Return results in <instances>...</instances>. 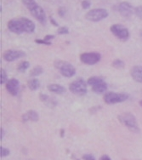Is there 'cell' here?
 <instances>
[{"mask_svg": "<svg viewBox=\"0 0 142 160\" xmlns=\"http://www.w3.org/2000/svg\"><path fill=\"white\" fill-rule=\"evenodd\" d=\"M8 29L16 34L32 33L35 31L36 26L30 19L25 17L15 18L8 22Z\"/></svg>", "mask_w": 142, "mask_h": 160, "instance_id": "cell-1", "label": "cell"}, {"mask_svg": "<svg viewBox=\"0 0 142 160\" xmlns=\"http://www.w3.org/2000/svg\"><path fill=\"white\" fill-rule=\"evenodd\" d=\"M22 3L30 11L31 15L42 25H46L47 17L44 10L35 0H22Z\"/></svg>", "mask_w": 142, "mask_h": 160, "instance_id": "cell-2", "label": "cell"}, {"mask_svg": "<svg viewBox=\"0 0 142 160\" xmlns=\"http://www.w3.org/2000/svg\"><path fill=\"white\" fill-rule=\"evenodd\" d=\"M117 119L121 123L127 127L130 131L135 133L140 132V128L135 117L131 112H124L117 116Z\"/></svg>", "mask_w": 142, "mask_h": 160, "instance_id": "cell-3", "label": "cell"}, {"mask_svg": "<svg viewBox=\"0 0 142 160\" xmlns=\"http://www.w3.org/2000/svg\"><path fill=\"white\" fill-rule=\"evenodd\" d=\"M54 66L60 71L62 76L66 78H71L76 74V69L69 62H64L61 60H56L54 62Z\"/></svg>", "mask_w": 142, "mask_h": 160, "instance_id": "cell-4", "label": "cell"}, {"mask_svg": "<svg viewBox=\"0 0 142 160\" xmlns=\"http://www.w3.org/2000/svg\"><path fill=\"white\" fill-rule=\"evenodd\" d=\"M130 96L127 93H116V92H107L105 93L103 99L104 102L108 105L117 104L127 101Z\"/></svg>", "mask_w": 142, "mask_h": 160, "instance_id": "cell-5", "label": "cell"}, {"mask_svg": "<svg viewBox=\"0 0 142 160\" xmlns=\"http://www.w3.org/2000/svg\"><path fill=\"white\" fill-rule=\"evenodd\" d=\"M88 83L83 78H77L69 84V90L75 95L84 96L87 94Z\"/></svg>", "mask_w": 142, "mask_h": 160, "instance_id": "cell-6", "label": "cell"}, {"mask_svg": "<svg viewBox=\"0 0 142 160\" xmlns=\"http://www.w3.org/2000/svg\"><path fill=\"white\" fill-rule=\"evenodd\" d=\"M109 16L108 11L105 9H94L86 13L85 18L90 22H97L105 19Z\"/></svg>", "mask_w": 142, "mask_h": 160, "instance_id": "cell-7", "label": "cell"}, {"mask_svg": "<svg viewBox=\"0 0 142 160\" xmlns=\"http://www.w3.org/2000/svg\"><path fill=\"white\" fill-rule=\"evenodd\" d=\"M110 31L115 37L121 41H127L130 38L129 29L121 24H114L111 26Z\"/></svg>", "mask_w": 142, "mask_h": 160, "instance_id": "cell-8", "label": "cell"}, {"mask_svg": "<svg viewBox=\"0 0 142 160\" xmlns=\"http://www.w3.org/2000/svg\"><path fill=\"white\" fill-rule=\"evenodd\" d=\"M101 56L99 52H85L80 55V61L84 64L95 65L100 61Z\"/></svg>", "mask_w": 142, "mask_h": 160, "instance_id": "cell-9", "label": "cell"}, {"mask_svg": "<svg viewBox=\"0 0 142 160\" xmlns=\"http://www.w3.org/2000/svg\"><path fill=\"white\" fill-rule=\"evenodd\" d=\"M26 56V53L22 50H15V49H8L5 50L3 54V58L6 62H14L18 59L23 58Z\"/></svg>", "mask_w": 142, "mask_h": 160, "instance_id": "cell-10", "label": "cell"}, {"mask_svg": "<svg viewBox=\"0 0 142 160\" xmlns=\"http://www.w3.org/2000/svg\"><path fill=\"white\" fill-rule=\"evenodd\" d=\"M117 11L120 13L121 16L125 18H129L133 15V13H135V9L129 2H122L117 5Z\"/></svg>", "mask_w": 142, "mask_h": 160, "instance_id": "cell-11", "label": "cell"}, {"mask_svg": "<svg viewBox=\"0 0 142 160\" xmlns=\"http://www.w3.org/2000/svg\"><path fill=\"white\" fill-rule=\"evenodd\" d=\"M7 91L13 96H16L20 91V82L16 78H10L6 83Z\"/></svg>", "mask_w": 142, "mask_h": 160, "instance_id": "cell-12", "label": "cell"}, {"mask_svg": "<svg viewBox=\"0 0 142 160\" xmlns=\"http://www.w3.org/2000/svg\"><path fill=\"white\" fill-rule=\"evenodd\" d=\"M39 99H40V101L43 102V104L46 105L48 108H55L57 106V101L56 100V98H54V97H51V96H49L45 95V94H43V93H41L40 95H39Z\"/></svg>", "mask_w": 142, "mask_h": 160, "instance_id": "cell-13", "label": "cell"}, {"mask_svg": "<svg viewBox=\"0 0 142 160\" xmlns=\"http://www.w3.org/2000/svg\"><path fill=\"white\" fill-rule=\"evenodd\" d=\"M130 75L135 81L142 83V66H135L130 70Z\"/></svg>", "mask_w": 142, "mask_h": 160, "instance_id": "cell-14", "label": "cell"}, {"mask_svg": "<svg viewBox=\"0 0 142 160\" xmlns=\"http://www.w3.org/2000/svg\"><path fill=\"white\" fill-rule=\"evenodd\" d=\"M22 122H27L29 120H31L32 122H37L39 119V116H38V113L37 112L34 111V110H29L26 113H24L22 115Z\"/></svg>", "mask_w": 142, "mask_h": 160, "instance_id": "cell-15", "label": "cell"}, {"mask_svg": "<svg viewBox=\"0 0 142 160\" xmlns=\"http://www.w3.org/2000/svg\"><path fill=\"white\" fill-rule=\"evenodd\" d=\"M47 89L49 91L52 93H56V94H63L66 92V89L64 87L61 85V84H57V83H51L47 86Z\"/></svg>", "mask_w": 142, "mask_h": 160, "instance_id": "cell-16", "label": "cell"}, {"mask_svg": "<svg viewBox=\"0 0 142 160\" xmlns=\"http://www.w3.org/2000/svg\"><path fill=\"white\" fill-rule=\"evenodd\" d=\"M106 89H107V83H105V81H102L95 86H92V91L96 94H102L105 92Z\"/></svg>", "mask_w": 142, "mask_h": 160, "instance_id": "cell-17", "label": "cell"}, {"mask_svg": "<svg viewBox=\"0 0 142 160\" xmlns=\"http://www.w3.org/2000/svg\"><path fill=\"white\" fill-rule=\"evenodd\" d=\"M27 86L31 90L35 91V90H37L40 87V82L37 78H32V79L28 80Z\"/></svg>", "mask_w": 142, "mask_h": 160, "instance_id": "cell-18", "label": "cell"}, {"mask_svg": "<svg viewBox=\"0 0 142 160\" xmlns=\"http://www.w3.org/2000/svg\"><path fill=\"white\" fill-rule=\"evenodd\" d=\"M102 81H104V79L100 77H97V76H93V77H90L88 78L87 80V83L90 85V86H95L96 84H98Z\"/></svg>", "mask_w": 142, "mask_h": 160, "instance_id": "cell-19", "label": "cell"}, {"mask_svg": "<svg viewBox=\"0 0 142 160\" xmlns=\"http://www.w3.org/2000/svg\"><path fill=\"white\" fill-rule=\"evenodd\" d=\"M30 67V63L27 61H22V62H20L17 67V71L20 72H25L28 68Z\"/></svg>", "mask_w": 142, "mask_h": 160, "instance_id": "cell-20", "label": "cell"}, {"mask_svg": "<svg viewBox=\"0 0 142 160\" xmlns=\"http://www.w3.org/2000/svg\"><path fill=\"white\" fill-rule=\"evenodd\" d=\"M43 72V69L41 66H36L35 68H32V70L30 72V76L32 77H37Z\"/></svg>", "mask_w": 142, "mask_h": 160, "instance_id": "cell-21", "label": "cell"}, {"mask_svg": "<svg viewBox=\"0 0 142 160\" xmlns=\"http://www.w3.org/2000/svg\"><path fill=\"white\" fill-rule=\"evenodd\" d=\"M111 66L114 68H116V69H123L124 68L125 64H124V62L122 60H120V59H116V60H114L112 62Z\"/></svg>", "mask_w": 142, "mask_h": 160, "instance_id": "cell-22", "label": "cell"}, {"mask_svg": "<svg viewBox=\"0 0 142 160\" xmlns=\"http://www.w3.org/2000/svg\"><path fill=\"white\" fill-rule=\"evenodd\" d=\"M8 75L3 69L0 70V84H3L8 82Z\"/></svg>", "mask_w": 142, "mask_h": 160, "instance_id": "cell-23", "label": "cell"}, {"mask_svg": "<svg viewBox=\"0 0 142 160\" xmlns=\"http://www.w3.org/2000/svg\"><path fill=\"white\" fill-rule=\"evenodd\" d=\"M10 152L8 148H3V147H0V157L1 158H4L9 156Z\"/></svg>", "mask_w": 142, "mask_h": 160, "instance_id": "cell-24", "label": "cell"}, {"mask_svg": "<svg viewBox=\"0 0 142 160\" xmlns=\"http://www.w3.org/2000/svg\"><path fill=\"white\" fill-rule=\"evenodd\" d=\"M57 33L60 35H65V34L69 33V29L66 27H61L57 30Z\"/></svg>", "mask_w": 142, "mask_h": 160, "instance_id": "cell-25", "label": "cell"}, {"mask_svg": "<svg viewBox=\"0 0 142 160\" xmlns=\"http://www.w3.org/2000/svg\"><path fill=\"white\" fill-rule=\"evenodd\" d=\"M135 14L137 16V17L142 20V5L135 8Z\"/></svg>", "mask_w": 142, "mask_h": 160, "instance_id": "cell-26", "label": "cell"}, {"mask_svg": "<svg viewBox=\"0 0 142 160\" xmlns=\"http://www.w3.org/2000/svg\"><path fill=\"white\" fill-rule=\"evenodd\" d=\"M81 5H82V8L84 9H88L91 5V3H90V0H83Z\"/></svg>", "mask_w": 142, "mask_h": 160, "instance_id": "cell-27", "label": "cell"}, {"mask_svg": "<svg viewBox=\"0 0 142 160\" xmlns=\"http://www.w3.org/2000/svg\"><path fill=\"white\" fill-rule=\"evenodd\" d=\"M35 43H39V44H45V45H51V42L44 39H35Z\"/></svg>", "mask_w": 142, "mask_h": 160, "instance_id": "cell-28", "label": "cell"}, {"mask_svg": "<svg viewBox=\"0 0 142 160\" xmlns=\"http://www.w3.org/2000/svg\"><path fill=\"white\" fill-rule=\"evenodd\" d=\"M66 10L64 7H60L58 9V15L61 17H64L66 15Z\"/></svg>", "mask_w": 142, "mask_h": 160, "instance_id": "cell-29", "label": "cell"}, {"mask_svg": "<svg viewBox=\"0 0 142 160\" xmlns=\"http://www.w3.org/2000/svg\"><path fill=\"white\" fill-rule=\"evenodd\" d=\"M83 159L84 160H95V157L91 155V154H84L83 156Z\"/></svg>", "mask_w": 142, "mask_h": 160, "instance_id": "cell-30", "label": "cell"}, {"mask_svg": "<svg viewBox=\"0 0 142 160\" xmlns=\"http://www.w3.org/2000/svg\"><path fill=\"white\" fill-rule=\"evenodd\" d=\"M100 108V107H93V108H91L90 109V112L91 114H94L96 112L99 110Z\"/></svg>", "mask_w": 142, "mask_h": 160, "instance_id": "cell-31", "label": "cell"}, {"mask_svg": "<svg viewBox=\"0 0 142 160\" xmlns=\"http://www.w3.org/2000/svg\"><path fill=\"white\" fill-rule=\"evenodd\" d=\"M53 38H55V35H50V34H49V35H46V36L44 37V38H43V39L50 42V40L53 39Z\"/></svg>", "mask_w": 142, "mask_h": 160, "instance_id": "cell-32", "label": "cell"}, {"mask_svg": "<svg viewBox=\"0 0 142 160\" xmlns=\"http://www.w3.org/2000/svg\"><path fill=\"white\" fill-rule=\"evenodd\" d=\"M100 160H111V158L109 157L108 155H102L101 157L100 158Z\"/></svg>", "mask_w": 142, "mask_h": 160, "instance_id": "cell-33", "label": "cell"}, {"mask_svg": "<svg viewBox=\"0 0 142 160\" xmlns=\"http://www.w3.org/2000/svg\"><path fill=\"white\" fill-rule=\"evenodd\" d=\"M50 22H51V24L54 25L55 27H59V24L56 22V20H55V19L53 18V17H51V16H50Z\"/></svg>", "mask_w": 142, "mask_h": 160, "instance_id": "cell-34", "label": "cell"}, {"mask_svg": "<svg viewBox=\"0 0 142 160\" xmlns=\"http://www.w3.org/2000/svg\"><path fill=\"white\" fill-rule=\"evenodd\" d=\"M3 128L1 127V129H0V141H2L3 140Z\"/></svg>", "mask_w": 142, "mask_h": 160, "instance_id": "cell-35", "label": "cell"}, {"mask_svg": "<svg viewBox=\"0 0 142 160\" xmlns=\"http://www.w3.org/2000/svg\"><path fill=\"white\" fill-rule=\"evenodd\" d=\"M61 137H63V136H64V129H61Z\"/></svg>", "mask_w": 142, "mask_h": 160, "instance_id": "cell-36", "label": "cell"}, {"mask_svg": "<svg viewBox=\"0 0 142 160\" xmlns=\"http://www.w3.org/2000/svg\"><path fill=\"white\" fill-rule=\"evenodd\" d=\"M139 104H140V106H141V107H142V100H141V101H140Z\"/></svg>", "mask_w": 142, "mask_h": 160, "instance_id": "cell-37", "label": "cell"}, {"mask_svg": "<svg viewBox=\"0 0 142 160\" xmlns=\"http://www.w3.org/2000/svg\"><path fill=\"white\" fill-rule=\"evenodd\" d=\"M28 160H32V159H28Z\"/></svg>", "mask_w": 142, "mask_h": 160, "instance_id": "cell-38", "label": "cell"}]
</instances>
